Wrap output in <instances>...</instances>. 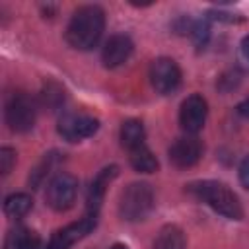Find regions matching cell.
Listing matches in <instances>:
<instances>
[{"label": "cell", "instance_id": "12", "mask_svg": "<svg viewBox=\"0 0 249 249\" xmlns=\"http://www.w3.org/2000/svg\"><path fill=\"white\" fill-rule=\"evenodd\" d=\"M132 51H134L132 39L124 33H115L105 41L101 49V62L105 68H117L132 56Z\"/></svg>", "mask_w": 249, "mask_h": 249}, {"label": "cell", "instance_id": "10", "mask_svg": "<svg viewBox=\"0 0 249 249\" xmlns=\"http://www.w3.org/2000/svg\"><path fill=\"white\" fill-rule=\"evenodd\" d=\"M208 117V103L200 93H191L179 109V123L187 134H198Z\"/></svg>", "mask_w": 249, "mask_h": 249}, {"label": "cell", "instance_id": "2", "mask_svg": "<svg viewBox=\"0 0 249 249\" xmlns=\"http://www.w3.org/2000/svg\"><path fill=\"white\" fill-rule=\"evenodd\" d=\"M185 193H189L193 198L204 202L214 212L228 220H241L243 218V206L239 196L222 181L214 179H200L185 185Z\"/></svg>", "mask_w": 249, "mask_h": 249}, {"label": "cell", "instance_id": "16", "mask_svg": "<svg viewBox=\"0 0 249 249\" xmlns=\"http://www.w3.org/2000/svg\"><path fill=\"white\" fill-rule=\"evenodd\" d=\"M128 161H130L132 169L138 171V173H154L160 167L158 158L154 156V152L146 144L136 148V150H132V152H128Z\"/></svg>", "mask_w": 249, "mask_h": 249}, {"label": "cell", "instance_id": "18", "mask_svg": "<svg viewBox=\"0 0 249 249\" xmlns=\"http://www.w3.org/2000/svg\"><path fill=\"white\" fill-rule=\"evenodd\" d=\"M58 160H60V154L58 152H49V154H45L41 160H39V163L31 169V173H29V187H33V189H39L41 185H43V181L49 177V173L53 171V167L58 163Z\"/></svg>", "mask_w": 249, "mask_h": 249}, {"label": "cell", "instance_id": "24", "mask_svg": "<svg viewBox=\"0 0 249 249\" xmlns=\"http://www.w3.org/2000/svg\"><path fill=\"white\" fill-rule=\"evenodd\" d=\"M237 113H239L243 119H249V97H245V99L237 105Z\"/></svg>", "mask_w": 249, "mask_h": 249}, {"label": "cell", "instance_id": "7", "mask_svg": "<svg viewBox=\"0 0 249 249\" xmlns=\"http://www.w3.org/2000/svg\"><path fill=\"white\" fill-rule=\"evenodd\" d=\"M99 130V119L88 113H64L58 119L56 132L66 142H82Z\"/></svg>", "mask_w": 249, "mask_h": 249}, {"label": "cell", "instance_id": "9", "mask_svg": "<svg viewBox=\"0 0 249 249\" xmlns=\"http://www.w3.org/2000/svg\"><path fill=\"white\" fill-rule=\"evenodd\" d=\"M204 154V144L196 134H185L179 136L167 150L169 161L177 169H189L200 161Z\"/></svg>", "mask_w": 249, "mask_h": 249}, {"label": "cell", "instance_id": "19", "mask_svg": "<svg viewBox=\"0 0 249 249\" xmlns=\"http://www.w3.org/2000/svg\"><path fill=\"white\" fill-rule=\"evenodd\" d=\"M66 101V91L64 88L58 84V82H47L41 89V103L51 109V111H56L64 105Z\"/></svg>", "mask_w": 249, "mask_h": 249}, {"label": "cell", "instance_id": "6", "mask_svg": "<svg viewBox=\"0 0 249 249\" xmlns=\"http://www.w3.org/2000/svg\"><path fill=\"white\" fill-rule=\"evenodd\" d=\"M150 84L160 95H171L179 89L183 74L179 64L169 56H160L150 64Z\"/></svg>", "mask_w": 249, "mask_h": 249}, {"label": "cell", "instance_id": "4", "mask_svg": "<svg viewBox=\"0 0 249 249\" xmlns=\"http://www.w3.org/2000/svg\"><path fill=\"white\" fill-rule=\"evenodd\" d=\"M4 119L12 132H29L37 121V101L27 91L10 93L4 105Z\"/></svg>", "mask_w": 249, "mask_h": 249}, {"label": "cell", "instance_id": "21", "mask_svg": "<svg viewBox=\"0 0 249 249\" xmlns=\"http://www.w3.org/2000/svg\"><path fill=\"white\" fill-rule=\"evenodd\" d=\"M16 156L18 154L14 148H8V146L0 148V173H2V177L10 175L12 167L16 165Z\"/></svg>", "mask_w": 249, "mask_h": 249}, {"label": "cell", "instance_id": "3", "mask_svg": "<svg viewBox=\"0 0 249 249\" xmlns=\"http://www.w3.org/2000/svg\"><path fill=\"white\" fill-rule=\"evenodd\" d=\"M156 204V195L150 183L136 181L123 189L119 198V216L126 222L144 220Z\"/></svg>", "mask_w": 249, "mask_h": 249}, {"label": "cell", "instance_id": "1", "mask_svg": "<svg viewBox=\"0 0 249 249\" xmlns=\"http://www.w3.org/2000/svg\"><path fill=\"white\" fill-rule=\"evenodd\" d=\"M105 31V12L97 4L80 6L68 25H66V41L76 51H91L97 47L101 35Z\"/></svg>", "mask_w": 249, "mask_h": 249}, {"label": "cell", "instance_id": "17", "mask_svg": "<svg viewBox=\"0 0 249 249\" xmlns=\"http://www.w3.org/2000/svg\"><path fill=\"white\" fill-rule=\"evenodd\" d=\"M33 208V198L27 193H14L4 200V214L12 220L23 218Z\"/></svg>", "mask_w": 249, "mask_h": 249}, {"label": "cell", "instance_id": "8", "mask_svg": "<svg viewBox=\"0 0 249 249\" xmlns=\"http://www.w3.org/2000/svg\"><path fill=\"white\" fill-rule=\"evenodd\" d=\"M99 222V216H93V214H84V218H80L78 222H72V224H66L64 228L56 230L49 243L45 245V249H70L74 243H78L80 239L88 237L95 226Z\"/></svg>", "mask_w": 249, "mask_h": 249}, {"label": "cell", "instance_id": "5", "mask_svg": "<svg viewBox=\"0 0 249 249\" xmlns=\"http://www.w3.org/2000/svg\"><path fill=\"white\" fill-rule=\"evenodd\" d=\"M76 195H78V179L72 173L60 171L49 181L45 191V200L53 210L66 212L68 208L74 206Z\"/></svg>", "mask_w": 249, "mask_h": 249}, {"label": "cell", "instance_id": "25", "mask_svg": "<svg viewBox=\"0 0 249 249\" xmlns=\"http://www.w3.org/2000/svg\"><path fill=\"white\" fill-rule=\"evenodd\" d=\"M109 249H128V247H126L124 243H113V245H111Z\"/></svg>", "mask_w": 249, "mask_h": 249}, {"label": "cell", "instance_id": "20", "mask_svg": "<svg viewBox=\"0 0 249 249\" xmlns=\"http://www.w3.org/2000/svg\"><path fill=\"white\" fill-rule=\"evenodd\" d=\"M189 35L193 37L196 47H204L208 43V37H210V23H208V19H204V18L202 19H193Z\"/></svg>", "mask_w": 249, "mask_h": 249}, {"label": "cell", "instance_id": "11", "mask_svg": "<svg viewBox=\"0 0 249 249\" xmlns=\"http://www.w3.org/2000/svg\"><path fill=\"white\" fill-rule=\"evenodd\" d=\"M119 175V167L117 165H107L103 167L89 183L88 187V193H86V214H93V216H99V210H101V204L105 200V193H107V187L113 183V179Z\"/></svg>", "mask_w": 249, "mask_h": 249}, {"label": "cell", "instance_id": "15", "mask_svg": "<svg viewBox=\"0 0 249 249\" xmlns=\"http://www.w3.org/2000/svg\"><path fill=\"white\" fill-rule=\"evenodd\" d=\"M154 249H187L185 231L177 224H165L154 239Z\"/></svg>", "mask_w": 249, "mask_h": 249}, {"label": "cell", "instance_id": "13", "mask_svg": "<svg viewBox=\"0 0 249 249\" xmlns=\"http://www.w3.org/2000/svg\"><path fill=\"white\" fill-rule=\"evenodd\" d=\"M119 140H121V146L126 152H132V150L144 146L146 144V130H144L142 121H138V119H126L121 124Z\"/></svg>", "mask_w": 249, "mask_h": 249}, {"label": "cell", "instance_id": "22", "mask_svg": "<svg viewBox=\"0 0 249 249\" xmlns=\"http://www.w3.org/2000/svg\"><path fill=\"white\" fill-rule=\"evenodd\" d=\"M237 62H239V66H241L245 72H249V35H245V37L241 39V43H239V49H237Z\"/></svg>", "mask_w": 249, "mask_h": 249}, {"label": "cell", "instance_id": "23", "mask_svg": "<svg viewBox=\"0 0 249 249\" xmlns=\"http://www.w3.org/2000/svg\"><path fill=\"white\" fill-rule=\"evenodd\" d=\"M239 183L249 191V156H245L239 163Z\"/></svg>", "mask_w": 249, "mask_h": 249}, {"label": "cell", "instance_id": "14", "mask_svg": "<svg viewBox=\"0 0 249 249\" xmlns=\"http://www.w3.org/2000/svg\"><path fill=\"white\" fill-rule=\"evenodd\" d=\"M4 249H41V237L37 235V231L25 226H16L8 231Z\"/></svg>", "mask_w": 249, "mask_h": 249}]
</instances>
